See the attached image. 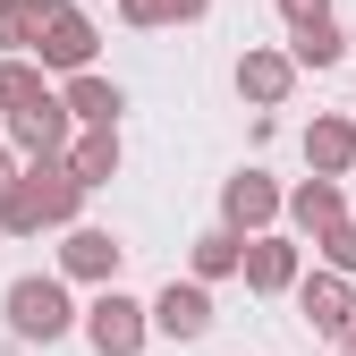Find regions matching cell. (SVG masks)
<instances>
[{"instance_id": "1", "label": "cell", "mask_w": 356, "mask_h": 356, "mask_svg": "<svg viewBox=\"0 0 356 356\" xmlns=\"http://www.w3.org/2000/svg\"><path fill=\"white\" fill-rule=\"evenodd\" d=\"M76 212H85V187L51 153V161H17V187L0 204V229L9 238H42V229H76Z\"/></svg>"}, {"instance_id": "2", "label": "cell", "mask_w": 356, "mask_h": 356, "mask_svg": "<svg viewBox=\"0 0 356 356\" xmlns=\"http://www.w3.org/2000/svg\"><path fill=\"white\" fill-rule=\"evenodd\" d=\"M0 314H9V331H17L26 348H51V339L76 331V297H68L60 272H17L9 297H0Z\"/></svg>"}, {"instance_id": "3", "label": "cell", "mask_w": 356, "mask_h": 356, "mask_svg": "<svg viewBox=\"0 0 356 356\" xmlns=\"http://www.w3.org/2000/svg\"><path fill=\"white\" fill-rule=\"evenodd\" d=\"M94 42H102V26L76 9V0H42V17H34V68L42 76H85L94 68Z\"/></svg>"}, {"instance_id": "4", "label": "cell", "mask_w": 356, "mask_h": 356, "mask_svg": "<svg viewBox=\"0 0 356 356\" xmlns=\"http://www.w3.org/2000/svg\"><path fill=\"white\" fill-rule=\"evenodd\" d=\"M76 331L94 339V356H145L153 339L145 297H127V289H94V305H76Z\"/></svg>"}, {"instance_id": "5", "label": "cell", "mask_w": 356, "mask_h": 356, "mask_svg": "<svg viewBox=\"0 0 356 356\" xmlns=\"http://www.w3.org/2000/svg\"><path fill=\"white\" fill-rule=\"evenodd\" d=\"M297 272H305V246H297V238H280V229L246 238V254H238V280H246L254 297H289V289H297Z\"/></svg>"}, {"instance_id": "6", "label": "cell", "mask_w": 356, "mask_h": 356, "mask_svg": "<svg viewBox=\"0 0 356 356\" xmlns=\"http://www.w3.org/2000/svg\"><path fill=\"white\" fill-rule=\"evenodd\" d=\"M119 263H127V246H119V229H76L60 238V280H85V289H119Z\"/></svg>"}, {"instance_id": "7", "label": "cell", "mask_w": 356, "mask_h": 356, "mask_svg": "<svg viewBox=\"0 0 356 356\" xmlns=\"http://www.w3.org/2000/svg\"><path fill=\"white\" fill-rule=\"evenodd\" d=\"M297 314H305V331L314 339H339L348 323H356V280H339V272H297Z\"/></svg>"}, {"instance_id": "8", "label": "cell", "mask_w": 356, "mask_h": 356, "mask_svg": "<svg viewBox=\"0 0 356 356\" xmlns=\"http://www.w3.org/2000/svg\"><path fill=\"white\" fill-rule=\"evenodd\" d=\"M280 220V187L263 170H238V178H220V229L229 238H263Z\"/></svg>"}, {"instance_id": "9", "label": "cell", "mask_w": 356, "mask_h": 356, "mask_svg": "<svg viewBox=\"0 0 356 356\" xmlns=\"http://www.w3.org/2000/svg\"><path fill=\"white\" fill-rule=\"evenodd\" d=\"M145 323H153V339H204L212 331V289H195V280H170L153 305H145Z\"/></svg>"}, {"instance_id": "10", "label": "cell", "mask_w": 356, "mask_h": 356, "mask_svg": "<svg viewBox=\"0 0 356 356\" xmlns=\"http://www.w3.org/2000/svg\"><path fill=\"white\" fill-rule=\"evenodd\" d=\"M60 161H68V178H76V187L94 195V187H111V178H119V161H127V145H119V127H76Z\"/></svg>"}, {"instance_id": "11", "label": "cell", "mask_w": 356, "mask_h": 356, "mask_svg": "<svg viewBox=\"0 0 356 356\" xmlns=\"http://www.w3.org/2000/svg\"><path fill=\"white\" fill-rule=\"evenodd\" d=\"M238 94H246L254 111H280V102L297 94V68H289V51H263V42H246V51H238Z\"/></svg>"}, {"instance_id": "12", "label": "cell", "mask_w": 356, "mask_h": 356, "mask_svg": "<svg viewBox=\"0 0 356 356\" xmlns=\"http://www.w3.org/2000/svg\"><path fill=\"white\" fill-rule=\"evenodd\" d=\"M68 136H76V127H68V111H60V94L9 119V153H26V161H51V153H68Z\"/></svg>"}, {"instance_id": "13", "label": "cell", "mask_w": 356, "mask_h": 356, "mask_svg": "<svg viewBox=\"0 0 356 356\" xmlns=\"http://www.w3.org/2000/svg\"><path fill=\"white\" fill-rule=\"evenodd\" d=\"M60 111H68V127H119L127 94H119L111 76H94V68H85V76H68V85H60Z\"/></svg>"}, {"instance_id": "14", "label": "cell", "mask_w": 356, "mask_h": 356, "mask_svg": "<svg viewBox=\"0 0 356 356\" xmlns=\"http://www.w3.org/2000/svg\"><path fill=\"white\" fill-rule=\"evenodd\" d=\"M305 170L314 178H356V127H348V111L305 127Z\"/></svg>"}, {"instance_id": "15", "label": "cell", "mask_w": 356, "mask_h": 356, "mask_svg": "<svg viewBox=\"0 0 356 356\" xmlns=\"http://www.w3.org/2000/svg\"><path fill=\"white\" fill-rule=\"evenodd\" d=\"M280 212L297 220L305 238H323L331 220H348V195H339V178H305V187H289V195H280Z\"/></svg>"}, {"instance_id": "16", "label": "cell", "mask_w": 356, "mask_h": 356, "mask_svg": "<svg viewBox=\"0 0 356 356\" xmlns=\"http://www.w3.org/2000/svg\"><path fill=\"white\" fill-rule=\"evenodd\" d=\"M339 60H348V34H339L331 17H323V26H297V34H289V68H297V76H305V68L323 76V68H339Z\"/></svg>"}, {"instance_id": "17", "label": "cell", "mask_w": 356, "mask_h": 356, "mask_svg": "<svg viewBox=\"0 0 356 356\" xmlns=\"http://www.w3.org/2000/svg\"><path fill=\"white\" fill-rule=\"evenodd\" d=\"M238 254H246V238H229V229H204V238L187 246V280H195V289L229 280V272H238Z\"/></svg>"}, {"instance_id": "18", "label": "cell", "mask_w": 356, "mask_h": 356, "mask_svg": "<svg viewBox=\"0 0 356 356\" xmlns=\"http://www.w3.org/2000/svg\"><path fill=\"white\" fill-rule=\"evenodd\" d=\"M34 102H51V76H42L34 60H0V119H17Z\"/></svg>"}, {"instance_id": "19", "label": "cell", "mask_w": 356, "mask_h": 356, "mask_svg": "<svg viewBox=\"0 0 356 356\" xmlns=\"http://www.w3.org/2000/svg\"><path fill=\"white\" fill-rule=\"evenodd\" d=\"M119 17L136 26V34H153V26H195V17H212V0H119Z\"/></svg>"}, {"instance_id": "20", "label": "cell", "mask_w": 356, "mask_h": 356, "mask_svg": "<svg viewBox=\"0 0 356 356\" xmlns=\"http://www.w3.org/2000/svg\"><path fill=\"white\" fill-rule=\"evenodd\" d=\"M34 17H42V0H0V60H26Z\"/></svg>"}, {"instance_id": "21", "label": "cell", "mask_w": 356, "mask_h": 356, "mask_svg": "<svg viewBox=\"0 0 356 356\" xmlns=\"http://www.w3.org/2000/svg\"><path fill=\"white\" fill-rule=\"evenodd\" d=\"M314 246H323V272H339V280H356V212H348V220H331V229H323Z\"/></svg>"}, {"instance_id": "22", "label": "cell", "mask_w": 356, "mask_h": 356, "mask_svg": "<svg viewBox=\"0 0 356 356\" xmlns=\"http://www.w3.org/2000/svg\"><path fill=\"white\" fill-rule=\"evenodd\" d=\"M280 17H289V34H297V26H323L331 0H280Z\"/></svg>"}, {"instance_id": "23", "label": "cell", "mask_w": 356, "mask_h": 356, "mask_svg": "<svg viewBox=\"0 0 356 356\" xmlns=\"http://www.w3.org/2000/svg\"><path fill=\"white\" fill-rule=\"evenodd\" d=\"M9 187H17V153L0 145V204H9Z\"/></svg>"}, {"instance_id": "24", "label": "cell", "mask_w": 356, "mask_h": 356, "mask_svg": "<svg viewBox=\"0 0 356 356\" xmlns=\"http://www.w3.org/2000/svg\"><path fill=\"white\" fill-rule=\"evenodd\" d=\"M339 348H348V356H356V323H348V331H339Z\"/></svg>"}, {"instance_id": "25", "label": "cell", "mask_w": 356, "mask_h": 356, "mask_svg": "<svg viewBox=\"0 0 356 356\" xmlns=\"http://www.w3.org/2000/svg\"><path fill=\"white\" fill-rule=\"evenodd\" d=\"M348 127H356V102H348Z\"/></svg>"}, {"instance_id": "26", "label": "cell", "mask_w": 356, "mask_h": 356, "mask_svg": "<svg viewBox=\"0 0 356 356\" xmlns=\"http://www.w3.org/2000/svg\"><path fill=\"white\" fill-rule=\"evenodd\" d=\"M348 51H356V34H348Z\"/></svg>"}]
</instances>
